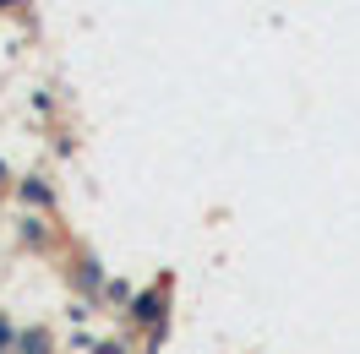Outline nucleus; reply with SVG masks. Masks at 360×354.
I'll return each instance as SVG.
<instances>
[{"label": "nucleus", "instance_id": "3", "mask_svg": "<svg viewBox=\"0 0 360 354\" xmlns=\"http://www.w3.org/2000/svg\"><path fill=\"white\" fill-rule=\"evenodd\" d=\"M17 343H22V354H49V332H44V327H33V332H22Z\"/></svg>", "mask_w": 360, "mask_h": 354}, {"label": "nucleus", "instance_id": "1", "mask_svg": "<svg viewBox=\"0 0 360 354\" xmlns=\"http://www.w3.org/2000/svg\"><path fill=\"white\" fill-rule=\"evenodd\" d=\"M131 316H136V322H158V316H164V300H158V294H136Z\"/></svg>", "mask_w": 360, "mask_h": 354}, {"label": "nucleus", "instance_id": "4", "mask_svg": "<svg viewBox=\"0 0 360 354\" xmlns=\"http://www.w3.org/2000/svg\"><path fill=\"white\" fill-rule=\"evenodd\" d=\"M11 343H17V332H11V322H6V316H0V354L11 349Z\"/></svg>", "mask_w": 360, "mask_h": 354}, {"label": "nucleus", "instance_id": "5", "mask_svg": "<svg viewBox=\"0 0 360 354\" xmlns=\"http://www.w3.org/2000/svg\"><path fill=\"white\" fill-rule=\"evenodd\" d=\"M0 175H6V164H0Z\"/></svg>", "mask_w": 360, "mask_h": 354}, {"label": "nucleus", "instance_id": "2", "mask_svg": "<svg viewBox=\"0 0 360 354\" xmlns=\"http://www.w3.org/2000/svg\"><path fill=\"white\" fill-rule=\"evenodd\" d=\"M17 191H22V202H33V207H49V185L44 180H22Z\"/></svg>", "mask_w": 360, "mask_h": 354}]
</instances>
